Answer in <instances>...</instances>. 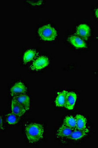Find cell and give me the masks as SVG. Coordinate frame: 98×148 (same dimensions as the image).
I'll list each match as a JSON object with an SVG mask.
<instances>
[{"mask_svg": "<svg viewBox=\"0 0 98 148\" xmlns=\"http://www.w3.org/2000/svg\"><path fill=\"white\" fill-rule=\"evenodd\" d=\"M76 129L84 130L87 128V120L85 116L81 114H77L76 116Z\"/></svg>", "mask_w": 98, "mask_h": 148, "instance_id": "13", "label": "cell"}, {"mask_svg": "<svg viewBox=\"0 0 98 148\" xmlns=\"http://www.w3.org/2000/svg\"><path fill=\"white\" fill-rule=\"evenodd\" d=\"M73 131V129L63 124L58 130L56 133L57 137L60 138L69 137L72 133Z\"/></svg>", "mask_w": 98, "mask_h": 148, "instance_id": "10", "label": "cell"}, {"mask_svg": "<svg viewBox=\"0 0 98 148\" xmlns=\"http://www.w3.org/2000/svg\"><path fill=\"white\" fill-rule=\"evenodd\" d=\"M37 33L41 39L46 41L55 40L57 36V32L56 29L50 24L41 26L38 29Z\"/></svg>", "mask_w": 98, "mask_h": 148, "instance_id": "2", "label": "cell"}, {"mask_svg": "<svg viewBox=\"0 0 98 148\" xmlns=\"http://www.w3.org/2000/svg\"><path fill=\"white\" fill-rule=\"evenodd\" d=\"M38 56V53L34 49H29L26 51L23 56V61L25 63L29 62L33 60Z\"/></svg>", "mask_w": 98, "mask_h": 148, "instance_id": "14", "label": "cell"}, {"mask_svg": "<svg viewBox=\"0 0 98 148\" xmlns=\"http://www.w3.org/2000/svg\"><path fill=\"white\" fill-rule=\"evenodd\" d=\"M89 132V130L87 128L85 130H80L75 129L73 130L72 133L69 136L70 138L74 140H78L84 137Z\"/></svg>", "mask_w": 98, "mask_h": 148, "instance_id": "11", "label": "cell"}, {"mask_svg": "<svg viewBox=\"0 0 98 148\" xmlns=\"http://www.w3.org/2000/svg\"><path fill=\"white\" fill-rule=\"evenodd\" d=\"M27 2L32 5H39L42 3L43 1H28Z\"/></svg>", "mask_w": 98, "mask_h": 148, "instance_id": "17", "label": "cell"}, {"mask_svg": "<svg viewBox=\"0 0 98 148\" xmlns=\"http://www.w3.org/2000/svg\"><path fill=\"white\" fill-rule=\"evenodd\" d=\"M21 117L17 116L14 113H10L7 114L6 116V121L10 125H16L18 123Z\"/></svg>", "mask_w": 98, "mask_h": 148, "instance_id": "15", "label": "cell"}, {"mask_svg": "<svg viewBox=\"0 0 98 148\" xmlns=\"http://www.w3.org/2000/svg\"><path fill=\"white\" fill-rule=\"evenodd\" d=\"M64 124L73 130L76 129V118H74L71 116H66L64 121Z\"/></svg>", "mask_w": 98, "mask_h": 148, "instance_id": "16", "label": "cell"}, {"mask_svg": "<svg viewBox=\"0 0 98 148\" xmlns=\"http://www.w3.org/2000/svg\"><path fill=\"white\" fill-rule=\"evenodd\" d=\"M12 99L24 107L26 111H28L30 108V99L29 96L25 94H21L13 97Z\"/></svg>", "mask_w": 98, "mask_h": 148, "instance_id": "6", "label": "cell"}, {"mask_svg": "<svg viewBox=\"0 0 98 148\" xmlns=\"http://www.w3.org/2000/svg\"><path fill=\"white\" fill-rule=\"evenodd\" d=\"M76 33L83 40H87L91 34V29L86 24H81L76 27Z\"/></svg>", "mask_w": 98, "mask_h": 148, "instance_id": "4", "label": "cell"}, {"mask_svg": "<svg viewBox=\"0 0 98 148\" xmlns=\"http://www.w3.org/2000/svg\"><path fill=\"white\" fill-rule=\"evenodd\" d=\"M68 40L74 47L78 49L87 47V45L84 41V40L78 36L76 35L71 36L68 38Z\"/></svg>", "mask_w": 98, "mask_h": 148, "instance_id": "8", "label": "cell"}, {"mask_svg": "<svg viewBox=\"0 0 98 148\" xmlns=\"http://www.w3.org/2000/svg\"><path fill=\"white\" fill-rule=\"evenodd\" d=\"M2 126H3V125H2V117L1 118V129L2 130L3 128H2Z\"/></svg>", "mask_w": 98, "mask_h": 148, "instance_id": "19", "label": "cell"}, {"mask_svg": "<svg viewBox=\"0 0 98 148\" xmlns=\"http://www.w3.org/2000/svg\"><path fill=\"white\" fill-rule=\"evenodd\" d=\"M11 109L12 113L20 117H21L27 111L24 107H23L22 105L19 104L18 103H17L13 99H12V101Z\"/></svg>", "mask_w": 98, "mask_h": 148, "instance_id": "9", "label": "cell"}, {"mask_svg": "<svg viewBox=\"0 0 98 148\" xmlns=\"http://www.w3.org/2000/svg\"><path fill=\"white\" fill-rule=\"evenodd\" d=\"M49 63L48 58L44 56H42L34 61L31 66V69L32 70L39 71L47 67Z\"/></svg>", "mask_w": 98, "mask_h": 148, "instance_id": "3", "label": "cell"}, {"mask_svg": "<svg viewBox=\"0 0 98 148\" xmlns=\"http://www.w3.org/2000/svg\"><path fill=\"white\" fill-rule=\"evenodd\" d=\"M95 15L98 19V8H97L95 10Z\"/></svg>", "mask_w": 98, "mask_h": 148, "instance_id": "18", "label": "cell"}, {"mask_svg": "<svg viewBox=\"0 0 98 148\" xmlns=\"http://www.w3.org/2000/svg\"><path fill=\"white\" fill-rule=\"evenodd\" d=\"M44 133V128L41 124L33 123L26 126V136L30 143H36L41 140Z\"/></svg>", "mask_w": 98, "mask_h": 148, "instance_id": "1", "label": "cell"}, {"mask_svg": "<svg viewBox=\"0 0 98 148\" xmlns=\"http://www.w3.org/2000/svg\"><path fill=\"white\" fill-rule=\"evenodd\" d=\"M77 95L76 93L73 91L68 92L66 95V103L65 107L67 109L72 110L74 108L76 103Z\"/></svg>", "mask_w": 98, "mask_h": 148, "instance_id": "7", "label": "cell"}, {"mask_svg": "<svg viewBox=\"0 0 98 148\" xmlns=\"http://www.w3.org/2000/svg\"><path fill=\"white\" fill-rule=\"evenodd\" d=\"M68 91L64 90L62 92H59L57 93V96L55 100V104L59 107H65L66 103V95Z\"/></svg>", "mask_w": 98, "mask_h": 148, "instance_id": "12", "label": "cell"}, {"mask_svg": "<svg viewBox=\"0 0 98 148\" xmlns=\"http://www.w3.org/2000/svg\"><path fill=\"white\" fill-rule=\"evenodd\" d=\"M27 89L25 84L21 82H18L12 86L10 89V94L12 97L21 94H25Z\"/></svg>", "mask_w": 98, "mask_h": 148, "instance_id": "5", "label": "cell"}]
</instances>
